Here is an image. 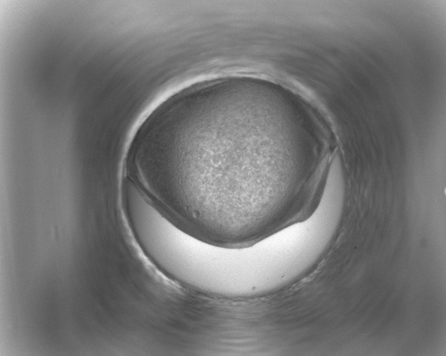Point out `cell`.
<instances>
[{
    "mask_svg": "<svg viewBox=\"0 0 446 356\" xmlns=\"http://www.w3.org/2000/svg\"><path fill=\"white\" fill-rule=\"evenodd\" d=\"M258 80L186 88L146 118L129 178L174 225L212 244H253L306 220L328 172L302 105Z\"/></svg>",
    "mask_w": 446,
    "mask_h": 356,
    "instance_id": "cell-1",
    "label": "cell"
}]
</instances>
